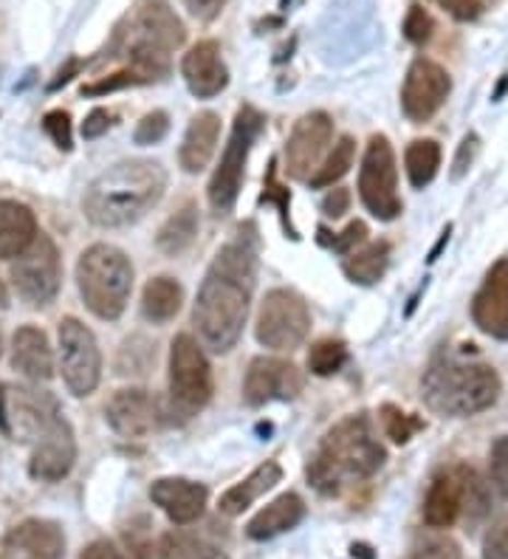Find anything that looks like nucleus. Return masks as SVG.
<instances>
[{
    "instance_id": "obj_11",
    "label": "nucleus",
    "mask_w": 508,
    "mask_h": 559,
    "mask_svg": "<svg viewBox=\"0 0 508 559\" xmlns=\"http://www.w3.org/2000/svg\"><path fill=\"white\" fill-rule=\"evenodd\" d=\"M57 336H60L62 382L76 399L91 396L102 376V354L96 336L76 317H66Z\"/></svg>"
},
{
    "instance_id": "obj_35",
    "label": "nucleus",
    "mask_w": 508,
    "mask_h": 559,
    "mask_svg": "<svg viewBox=\"0 0 508 559\" xmlns=\"http://www.w3.org/2000/svg\"><path fill=\"white\" fill-rule=\"evenodd\" d=\"M379 418L381 427H385V436L393 443H406L421 427H424V421H418V418L404 413V409L395 407V404H381Z\"/></svg>"
},
{
    "instance_id": "obj_46",
    "label": "nucleus",
    "mask_w": 508,
    "mask_h": 559,
    "mask_svg": "<svg viewBox=\"0 0 508 559\" xmlns=\"http://www.w3.org/2000/svg\"><path fill=\"white\" fill-rule=\"evenodd\" d=\"M410 559H461V548L452 539H433L427 546H421Z\"/></svg>"
},
{
    "instance_id": "obj_42",
    "label": "nucleus",
    "mask_w": 508,
    "mask_h": 559,
    "mask_svg": "<svg viewBox=\"0 0 508 559\" xmlns=\"http://www.w3.org/2000/svg\"><path fill=\"white\" fill-rule=\"evenodd\" d=\"M488 466H492V484L508 500V436L495 441V447L488 452Z\"/></svg>"
},
{
    "instance_id": "obj_41",
    "label": "nucleus",
    "mask_w": 508,
    "mask_h": 559,
    "mask_svg": "<svg viewBox=\"0 0 508 559\" xmlns=\"http://www.w3.org/2000/svg\"><path fill=\"white\" fill-rule=\"evenodd\" d=\"M43 130H46L51 142L60 147V151H71L74 147V133H71V117L66 110H48L43 117Z\"/></svg>"
},
{
    "instance_id": "obj_22",
    "label": "nucleus",
    "mask_w": 508,
    "mask_h": 559,
    "mask_svg": "<svg viewBox=\"0 0 508 559\" xmlns=\"http://www.w3.org/2000/svg\"><path fill=\"white\" fill-rule=\"evenodd\" d=\"M12 368L32 382H48L55 376V354L40 328L23 325L12 336Z\"/></svg>"
},
{
    "instance_id": "obj_32",
    "label": "nucleus",
    "mask_w": 508,
    "mask_h": 559,
    "mask_svg": "<svg viewBox=\"0 0 508 559\" xmlns=\"http://www.w3.org/2000/svg\"><path fill=\"white\" fill-rule=\"evenodd\" d=\"M406 178L415 190L433 185V178L440 170V144L435 139H415L404 153Z\"/></svg>"
},
{
    "instance_id": "obj_28",
    "label": "nucleus",
    "mask_w": 508,
    "mask_h": 559,
    "mask_svg": "<svg viewBox=\"0 0 508 559\" xmlns=\"http://www.w3.org/2000/svg\"><path fill=\"white\" fill-rule=\"evenodd\" d=\"M181 302H184L181 283H178L176 277L162 274V277H153L147 286H144L142 314L147 317L150 322L162 325V322L176 320V314L181 311Z\"/></svg>"
},
{
    "instance_id": "obj_8",
    "label": "nucleus",
    "mask_w": 508,
    "mask_h": 559,
    "mask_svg": "<svg viewBox=\"0 0 508 559\" xmlns=\"http://www.w3.org/2000/svg\"><path fill=\"white\" fill-rule=\"evenodd\" d=\"M311 331V311L308 302L292 288H271L260 302L255 336L263 348L294 350L308 340Z\"/></svg>"
},
{
    "instance_id": "obj_37",
    "label": "nucleus",
    "mask_w": 508,
    "mask_h": 559,
    "mask_svg": "<svg viewBox=\"0 0 508 559\" xmlns=\"http://www.w3.org/2000/svg\"><path fill=\"white\" fill-rule=\"evenodd\" d=\"M260 201H263V204H277L280 215H283L285 229H288V235L297 240V233H294L292 221H288V204H292V195H288V190H285L283 185H277V162L269 164V173H265V187H263V195H260Z\"/></svg>"
},
{
    "instance_id": "obj_31",
    "label": "nucleus",
    "mask_w": 508,
    "mask_h": 559,
    "mask_svg": "<svg viewBox=\"0 0 508 559\" xmlns=\"http://www.w3.org/2000/svg\"><path fill=\"white\" fill-rule=\"evenodd\" d=\"M198 235V210L196 204H184L176 215H169L167 224L158 229L156 246L167 258H178L187 252Z\"/></svg>"
},
{
    "instance_id": "obj_48",
    "label": "nucleus",
    "mask_w": 508,
    "mask_h": 559,
    "mask_svg": "<svg viewBox=\"0 0 508 559\" xmlns=\"http://www.w3.org/2000/svg\"><path fill=\"white\" fill-rule=\"evenodd\" d=\"M114 124V117H110L105 108H96L91 110L85 122H82V136L85 139H99L102 133H108V128Z\"/></svg>"
},
{
    "instance_id": "obj_24",
    "label": "nucleus",
    "mask_w": 508,
    "mask_h": 559,
    "mask_svg": "<svg viewBox=\"0 0 508 559\" xmlns=\"http://www.w3.org/2000/svg\"><path fill=\"white\" fill-rule=\"evenodd\" d=\"M217 139H221V117L215 110L198 114L190 128H187V133H184L181 151H178V162H181L184 173H201L215 156Z\"/></svg>"
},
{
    "instance_id": "obj_33",
    "label": "nucleus",
    "mask_w": 508,
    "mask_h": 559,
    "mask_svg": "<svg viewBox=\"0 0 508 559\" xmlns=\"http://www.w3.org/2000/svg\"><path fill=\"white\" fill-rule=\"evenodd\" d=\"M353 158H356V142L351 136H342L333 144V151L328 153L322 167L311 176L314 190H326V187L336 185L339 178H345L347 170L353 167Z\"/></svg>"
},
{
    "instance_id": "obj_7",
    "label": "nucleus",
    "mask_w": 508,
    "mask_h": 559,
    "mask_svg": "<svg viewBox=\"0 0 508 559\" xmlns=\"http://www.w3.org/2000/svg\"><path fill=\"white\" fill-rule=\"evenodd\" d=\"M212 399V368L201 345L190 334H178L169 345V404L173 416L190 418Z\"/></svg>"
},
{
    "instance_id": "obj_2",
    "label": "nucleus",
    "mask_w": 508,
    "mask_h": 559,
    "mask_svg": "<svg viewBox=\"0 0 508 559\" xmlns=\"http://www.w3.org/2000/svg\"><path fill=\"white\" fill-rule=\"evenodd\" d=\"M167 173L153 158H128L96 176L85 190L82 210L91 224L116 229L142 221L162 201Z\"/></svg>"
},
{
    "instance_id": "obj_25",
    "label": "nucleus",
    "mask_w": 508,
    "mask_h": 559,
    "mask_svg": "<svg viewBox=\"0 0 508 559\" xmlns=\"http://www.w3.org/2000/svg\"><path fill=\"white\" fill-rule=\"evenodd\" d=\"M37 218L26 204L0 201V258L14 260L37 240Z\"/></svg>"
},
{
    "instance_id": "obj_40",
    "label": "nucleus",
    "mask_w": 508,
    "mask_h": 559,
    "mask_svg": "<svg viewBox=\"0 0 508 559\" xmlns=\"http://www.w3.org/2000/svg\"><path fill=\"white\" fill-rule=\"evenodd\" d=\"M167 130H169L167 110H153V114L142 117V122L135 124L133 142L135 144H156L167 136Z\"/></svg>"
},
{
    "instance_id": "obj_43",
    "label": "nucleus",
    "mask_w": 508,
    "mask_h": 559,
    "mask_svg": "<svg viewBox=\"0 0 508 559\" xmlns=\"http://www.w3.org/2000/svg\"><path fill=\"white\" fill-rule=\"evenodd\" d=\"M404 37L415 46H424L433 37V17L424 12V7H410L404 17Z\"/></svg>"
},
{
    "instance_id": "obj_15",
    "label": "nucleus",
    "mask_w": 508,
    "mask_h": 559,
    "mask_svg": "<svg viewBox=\"0 0 508 559\" xmlns=\"http://www.w3.org/2000/svg\"><path fill=\"white\" fill-rule=\"evenodd\" d=\"M303 373L292 361L258 356L246 370L244 402L249 407H263L269 402H292L303 393Z\"/></svg>"
},
{
    "instance_id": "obj_50",
    "label": "nucleus",
    "mask_w": 508,
    "mask_h": 559,
    "mask_svg": "<svg viewBox=\"0 0 508 559\" xmlns=\"http://www.w3.org/2000/svg\"><path fill=\"white\" fill-rule=\"evenodd\" d=\"M347 206H351V192H347L345 187L331 190L326 195V201H322V212H326L328 218H342L347 212Z\"/></svg>"
},
{
    "instance_id": "obj_45",
    "label": "nucleus",
    "mask_w": 508,
    "mask_h": 559,
    "mask_svg": "<svg viewBox=\"0 0 508 559\" xmlns=\"http://www.w3.org/2000/svg\"><path fill=\"white\" fill-rule=\"evenodd\" d=\"M438 3L461 23L477 21L483 14V0H438Z\"/></svg>"
},
{
    "instance_id": "obj_26",
    "label": "nucleus",
    "mask_w": 508,
    "mask_h": 559,
    "mask_svg": "<svg viewBox=\"0 0 508 559\" xmlns=\"http://www.w3.org/2000/svg\"><path fill=\"white\" fill-rule=\"evenodd\" d=\"M280 480H283V469H280L277 461H265V464H260L258 469L251 472L249 478L235 484L232 489H226L224 495H221L217 509H221V514H226V518H237V514H244L255 500L263 498L265 491L274 489Z\"/></svg>"
},
{
    "instance_id": "obj_13",
    "label": "nucleus",
    "mask_w": 508,
    "mask_h": 559,
    "mask_svg": "<svg viewBox=\"0 0 508 559\" xmlns=\"http://www.w3.org/2000/svg\"><path fill=\"white\" fill-rule=\"evenodd\" d=\"M449 91H452L449 71L427 57H418L406 71L404 88H401V108H404L406 119L415 124L433 119L440 105L447 103Z\"/></svg>"
},
{
    "instance_id": "obj_9",
    "label": "nucleus",
    "mask_w": 508,
    "mask_h": 559,
    "mask_svg": "<svg viewBox=\"0 0 508 559\" xmlns=\"http://www.w3.org/2000/svg\"><path fill=\"white\" fill-rule=\"evenodd\" d=\"M359 195L373 218L393 221L401 215L399 167L387 136H370L359 170Z\"/></svg>"
},
{
    "instance_id": "obj_47",
    "label": "nucleus",
    "mask_w": 508,
    "mask_h": 559,
    "mask_svg": "<svg viewBox=\"0 0 508 559\" xmlns=\"http://www.w3.org/2000/svg\"><path fill=\"white\" fill-rule=\"evenodd\" d=\"M477 151H481V139L474 136V133H469L466 139L461 142V147H458V156H454V170H452V178H461L463 173L472 167L474 156H477Z\"/></svg>"
},
{
    "instance_id": "obj_19",
    "label": "nucleus",
    "mask_w": 508,
    "mask_h": 559,
    "mask_svg": "<svg viewBox=\"0 0 508 559\" xmlns=\"http://www.w3.org/2000/svg\"><path fill=\"white\" fill-rule=\"evenodd\" d=\"M105 418H108L110 430L122 438H144L153 432L158 421L156 399L150 396L147 390L130 388L114 393V399L105 407Z\"/></svg>"
},
{
    "instance_id": "obj_5",
    "label": "nucleus",
    "mask_w": 508,
    "mask_h": 559,
    "mask_svg": "<svg viewBox=\"0 0 508 559\" xmlns=\"http://www.w3.org/2000/svg\"><path fill=\"white\" fill-rule=\"evenodd\" d=\"M76 286L91 314L99 320H119L133 292V263L110 243L88 246L76 263Z\"/></svg>"
},
{
    "instance_id": "obj_21",
    "label": "nucleus",
    "mask_w": 508,
    "mask_h": 559,
    "mask_svg": "<svg viewBox=\"0 0 508 559\" xmlns=\"http://www.w3.org/2000/svg\"><path fill=\"white\" fill-rule=\"evenodd\" d=\"M14 559H66V534L55 520H23L7 537Z\"/></svg>"
},
{
    "instance_id": "obj_52",
    "label": "nucleus",
    "mask_w": 508,
    "mask_h": 559,
    "mask_svg": "<svg viewBox=\"0 0 508 559\" xmlns=\"http://www.w3.org/2000/svg\"><path fill=\"white\" fill-rule=\"evenodd\" d=\"M80 66H82L80 60H68L66 66H62V69L57 71L55 80L48 82V91H60L62 85H68V82H71L76 74H80Z\"/></svg>"
},
{
    "instance_id": "obj_18",
    "label": "nucleus",
    "mask_w": 508,
    "mask_h": 559,
    "mask_svg": "<svg viewBox=\"0 0 508 559\" xmlns=\"http://www.w3.org/2000/svg\"><path fill=\"white\" fill-rule=\"evenodd\" d=\"M181 74L198 99H212L229 85V71L215 40H201L184 55Z\"/></svg>"
},
{
    "instance_id": "obj_38",
    "label": "nucleus",
    "mask_w": 508,
    "mask_h": 559,
    "mask_svg": "<svg viewBox=\"0 0 508 559\" xmlns=\"http://www.w3.org/2000/svg\"><path fill=\"white\" fill-rule=\"evenodd\" d=\"M133 85H144V76L135 74L133 69H125V71H116L110 76H102V80L91 82L82 88L85 96H102V94H114V91H122V88H133Z\"/></svg>"
},
{
    "instance_id": "obj_16",
    "label": "nucleus",
    "mask_w": 508,
    "mask_h": 559,
    "mask_svg": "<svg viewBox=\"0 0 508 559\" xmlns=\"http://www.w3.org/2000/svg\"><path fill=\"white\" fill-rule=\"evenodd\" d=\"M184 40H187V28L169 9L167 0H142L122 46H147L173 55L176 48L184 46Z\"/></svg>"
},
{
    "instance_id": "obj_12",
    "label": "nucleus",
    "mask_w": 508,
    "mask_h": 559,
    "mask_svg": "<svg viewBox=\"0 0 508 559\" xmlns=\"http://www.w3.org/2000/svg\"><path fill=\"white\" fill-rule=\"evenodd\" d=\"M32 461H28V475L43 484H57L74 469L76 441L71 424L62 418L60 407L51 409L40 421V427L32 432Z\"/></svg>"
},
{
    "instance_id": "obj_56",
    "label": "nucleus",
    "mask_w": 508,
    "mask_h": 559,
    "mask_svg": "<svg viewBox=\"0 0 508 559\" xmlns=\"http://www.w3.org/2000/svg\"><path fill=\"white\" fill-rule=\"evenodd\" d=\"M283 3H288V0H283Z\"/></svg>"
},
{
    "instance_id": "obj_4",
    "label": "nucleus",
    "mask_w": 508,
    "mask_h": 559,
    "mask_svg": "<svg viewBox=\"0 0 508 559\" xmlns=\"http://www.w3.org/2000/svg\"><path fill=\"white\" fill-rule=\"evenodd\" d=\"M421 396L438 416L472 418L495 407L500 399V376L486 361L440 350L424 370Z\"/></svg>"
},
{
    "instance_id": "obj_36",
    "label": "nucleus",
    "mask_w": 508,
    "mask_h": 559,
    "mask_svg": "<svg viewBox=\"0 0 508 559\" xmlns=\"http://www.w3.org/2000/svg\"><path fill=\"white\" fill-rule=\"evenodd\" d=\"M463 514L469 523H481L488 514V489L477 472L463 466Z\"/></svg>"
},
{
    "instance_id": "obj_20",
    "label": "nucleus",
    "mask_w": 508,
    "mask_h": 559,
    "mask_svg": "<svg viewBox=\"0 0 508 559\" xmlns=\"http://www.w3.org/2000/svg\"><path fill=\"white\" fill-rule=\"evenodd\" d=\"M206 498H210L206 486L187 478H158L150 486V500L176 525L196 523L206 509Z\"/></svg>"
},
{
    "instance_id": "obj_23",
    "label": "nucleus",
    "mask_w": 508,
    "mask_h": 559,
    "mask_svg": "<svg viewBox=\"0 0 508 559\" xmlns=\"http://www.w3.org/2000/svg\"><path fill=\"white\" fill-rule=\"evenodd\" d=\"M463 514V466L444 472L433 480L424 500V523L429 528H449Z\"/></svg>"
},
{
    "instance_id": "obj_55",
    "label": "nucleus",
    "mask_w": 508,
    "mask_h": 559,
    "mask_svg": "<svg viewBox=\"0 0 508 559\" xmlns=\"http://www.w3.org/2000/svg\"><path fill=\"white\" fill-rule=\"evenodd\" d=\"M0 306H7V294H3V288H0Z\"/></svg>"
},
{
    "instance_id": "obj_34",
    "label": "nucleus",
    "mask_w": 508,
    "mask_h": 559,
    "mask_svg": "<svg viewBox=\"0 0 508 559\" xmlns=\"http://www.w3.org/2000/svg\"><path fill=\"white\" fill-rule=\"evenodd\" d=\"M347 361V348L345 342L339 340H319L314 342L311 350H308V370L314 376H333L345 368Z\"/></svg>"
},
{
    "instance_id": "obj_14",
    "label": "nucleus",
    "mask_w": 508,
    "mask_h": 559,
    "mask_svg": "<svg viewBox=\"0 0 508 559\" xmlns=\"http://www.w3.org/2000/svg\"><path fill=\"white\" fill-rule=\"evenodd\" d=\"M333 139V122L328 114L314 110L305 114L297 124H294L288 144H285V170L297 181H311L314 173L322 167V153L328 151V144Z\"/></svg>"
},
{
    "instance_id": "obj_29",
    "label": "nucleus",
    "mask_w": 508,
    "mask_h": 559,
    "mask_svg": "<svg viewBox=\"0 0 508 559\" xmlns=\"http://www.w3.org/2000/svg\"><path fill=\"white\" fill-rule=\"evenodd\" d=\"M387 266H390V243L387 240H376V243H365L356 252L345 254L342 272L347 274L351 283L373 286V283H379L385 277Z\"/></svg>"
},
{
    "instance_id": "obj_30",
    "label": "nucleus",
    "mask_w": 508,
    "mask_h": 559,
    "mask_svg": "<svg viewBox=\"0 0 508 559\" xmlns=\"http://www.w3.org/2000/svg\"><path fill=\"white\" fill-rule=\"evenodd\" d=\"M158 559H229V554L210 534L169 532L162 537Z\"/></svg>"
},
{
    "instance_id": "obj_10",
    "label": "nucleus",
    "mask_w": 508,
    "mask_h": 559,
    "mask_svg": "<svg viewBox=\"0 0 508 559\" xmlns=\"http://www.w3.org/2000/svg\"><path fill=\"white\" fill-rule=\"evenodd\" d=\"M60 252L48 235H37L26 252L12 263V286L32 308H46L60 292Z\"/></svg>"
},
{
    "instance_id": "obj_1",
    "label": "nucleus",
    "mask_w": 508,
    "mask_h": 559,
    "mask_svg": "<svg viewBox=\"0 0 508 559\" xmlns=\"http://www.w3.org/2000/svg\"><path fill=\"white\" fill-rule=\"evenodd\" d=\"M258 286V229L240 226L235 238L215 254L198 288L192 322L198 336L215 354H229L244 334L251 294Z\"/></svg>"
},
{
    "instance_id": "obj_54",
    "label": "nucleus",
    "mask_w": 508,
    "mask_h": 559,
    "mask_svg": "<svg viewBox=\"0 0 508 559\" xmlns=\"http://www.w3.org/2000/svg\"><path fill=\"white\" fill-rule=\"evenodd\" d=\"M506 88H508V80H503V82H500V88L495 91V99H500V96L506 94Z\"/></svg>"
},
{
    "instance_id": "obj_39",
    "label": "nucleus",
    "mask_w": 508,
    "mask_h": 559,
    "mask_svg": "<svg viewBox=\"0 0 508 559\" xmlns=\"http://www.w3.org/2000/svg\"><path fill=\"white\" fill-rule=\"evenodd\" d=\"M365 240H367L365 221H353V224H347L345 233L333 235V238H319V243L333 249L336 254H351L356 252L359 246H365Z\"/></svg>"
},
{
    "instance_id": "obj_27",
    "label": "nucleus",
    "mask_w": 508,
    "mask_h": 559,
    "mask_svg": "<svg viewBox=\"0 0 508 559\" xmlns=\"http://www.w3.org/2000/svg\"><path fill=\"white\" fill-rule=\"evenodd\" d=\"M303 518H305L303 498L294 495V491H288V495H280L277 500H271L263 512L255 514V518L249 520V525H246V534H249L251 539H271V537H277V534L297 528V525L303 523Z\"/></svg>"
},
{
    "instance_id": "obj_3",
    "label": "nucleus",
    "mask_w": 508,
    "mask_h": 559,
    "mask_svg": "<svg viewBox=\"0 0 508 559\" xmlns=\"http://www.w3.org/2000/svg\"><path fill=\"white\" fill-rule=\"evenodd\" d=\"M385 447L367 416H347L333 424L319 441L308 464V484L322 495H339L342 489L373 478L385 466Z\"/></svg>"
},
{
    "instance_id": "obj_17",
    "label": "nucleus",
    "mask_w": 508,
    "mask_h": 559,
    "mask_svg": "<svg viewBox=\"0 0 508 559\" xmlns=\"http://www.w3.org/2000/svg\"><path fill=\"white\" fill-rule=\"evenodd\" d=\"M472 320L492 340H508V260L500 258L488 269L483 286L472 300Z\"/></svg>"
},
{
    "instance_id": "obj_49",
    "label": "nucleus",
    "mask_w": 508,
    "mask_h": 559,
    "mask_svg": "<svg viewBox=\"0 0 508 559\" xmlns=\"http://www.w3.org/2000/svg\"><path fill=\"white\" fill-rule=\"evenodd\" d=\"M181 3L190 9V14L198 21H215L226 7V0H181Z\"/></svg>"
},
{
    "instance_id": "obj_51",
    "label": "nucleus",
    "mask_w": 508,
    "mask_h": 559,
    "mask_svg": "<svg viewBox=\"0 0 508 559\" xmlns=\"http://www.w3.org/2000/svg\"><path fill=\"white\" fill-rule=\"evenodd\" d=\"M80 559H125V557L122 551H116L114 543H108V539H96V543H91V546L80 554Z\"/></svg>"
},
{
    "instance_id": "obj_6",
    "label": "nucleus",
    "mask_w": 508,
    "mask_h": 559,
    "mask_svg": "<svg viewBox=\"0 0 508 559\" xmlns=\"http://www.w3.org/2000/svg\"><path fill=\"white\" fill-rule=\"evenodd\" d=\"M263 130V114L251 105H244L237 110L235 124H232V136L229 144H226L224 156H221V164L217 170L212 173L210 181V204L217 215H229L237 204V195H240V187H244L246 176V162H249L251 144L260 136Z\"/></svg>"
},
{
    "instance_id": "obj_44",
    "label": "nucleus",
    "mask_w": 508,
    "mask_h": 559,
    "mask_svg": "<svg viewBox=\"0 0 508 559\" xmlns=\"http://www.w3.org/2000/svg\"><path fill=\"white\" fill-rule=\"evenodd\" d=\"M483 559H508V520L497 523L483 539Z\"/></svg>"
},
{
    "instance_id": "obj_53",
    "label": "nucleus",
    "mask_w": 508,
    "mask_h": 559,
    "mask_svg": "<svg viewBox=\"0 0 508 559\" xmlns=\"http://www.w3.org/2000/svg\"><path fill=\"white\" fill-rule=\"evenodd\" d=\"M0 430L9 432V416H7V393H3V384H0Z\"/></svg>"
}]
</instances>
